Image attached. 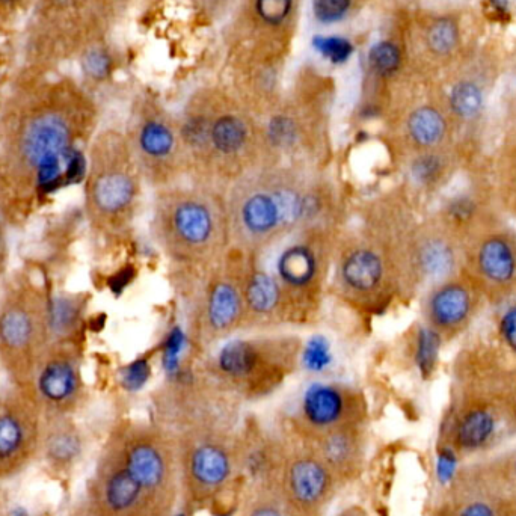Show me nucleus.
<instances>
[{
	"instance_id": "43",
	"label": "nucleus",
	"mask_w": 516,
	"mask_h": 516,
	"mask_svg": "<svg viewBox=\"0 0 516 516\" xmlns=\"http://www.w3.org/2000/svg\"><path fill=\"white\" fill-rule=\"evenodd\" d=\"M133 280V269L127 268L123 269V272L117 275V277L112 278V290L115 292L121 293L127 286H129L130 281Z\"/></svg>"
},
{
	"instance_id": "9",
	"label": "nucleus",
	"mask_w": 516,
	"mask_h": 516,
	"mask_svg": "<svg viewBox=\"0 0 516 516\" xmlns=\"http://www.w3.org/2000/svg\"><path fill=\"white\" fill-rule=\"evenodd\" d=\"M461 271L482 293L488 307L516 299V230L500 213L462 243Z\"/></svg>"
},
{
	"instance_id": "33",
	"label": "nucleus",
	"mask_w": 516,
	"mask_h": 516,
	"mask_svg": "<svg viewBox=\"0 0 516 516\" xmlns=\"http://www.w3.org/2000/svg\"><path fill=\"white\" fill-rule=\"evenodd\" d=\"M22 424L13 415H0V461L13 458L23 444Z\"/></svg>"
},
{
	"instance_id": "11",
	"label": "nucleus",
	"mask_w": 516,
	"mask_h": 516,
	"mask_svg": "<svg viewBox=\"0 0 516 516\" xmlns=\"http://www.w3.org/2000/svg\"><path fill=\"white\" fill-rule=\"evenodd\" d=\"M495 67L485 59H464L440 85L444 105L455 126L459 147L473 160H482L480 145L485 135L489 99L494 88Z\"/></svg>"
},
{
	"instance_id": "17",
	"label": "nucleus",
	"mask_w": 516,
	"mask_h": 516,
	"mask_svg": "<svg viewBox=\"0 0 516 516\" xmlns=\"http://www.w3.org/2000/svg\"><path fill=\"white\" fill-rule=\"evenodd\" d=\"M485 307L482 293L459 271L421 293V323L440 335L444 344L452 343L473 328Z\"/></svg>"
},
{
	"instance_id": "26",
	"label": "nucleus",
	"mask_w": 516,
	"mask_h": 516,
	"mask_svg": "<svg viewBox=\"0 0 516 516\" xmlns=\"http://www.w3.org/2000/svg\"><path fill=\"white\" fill-rule=\"evenodd\" d=\"M372 0H310L311 16L323 28L346 25L357 19Z\"/></svg>"
},
{
	"instance_id": "32",
	"label": "nucleus",
	"mask_w": 516,
	"mask_h": 516,
	"mask_svg": "<svg viewBox=\"0 0 516 516\" xmlns=\"http://www.w3.org/2000/svg\"><path fill=\"white\" fill-rule=\"evenodd\" d=\"M299 357H301L305 369L310 370V372H325L332 364L331 343L325 335H313V337L308 338L304 349L299 352Z\"/></svg>"
},
{
	"instance_id": "3",
	"label": "nucleus",
	"mask_w": 516,
	"mask_h": 516,
	"mask_svg": "<svg viewBox=\"0 0 516 516\" xmlns=\"http://www.w3.org/2000/svg\"><path fill=\"white\" fill-rule=\"evenodd\" d=\"M506 360L482 344L456 358L452 400L444 426L446 449L461 458H482L503 434L509 435L503 405Z\"/></svg>"
},
{
	"instance_id": "16",
	"label": "nucleus",
	"mask_w": 516,
	"mask_h": 516,
	"mask_svg": "<svg viewBox=\"0 0 516 516\" xmlns=\"http://www.w3.org/2000/svg\"><path fill=\"white\" fill-rule=\"evenodd\" d=\"M408 64L412 73L432 76L456 62L464 47L462 19L453 11L417 13L403 29Z\"/></svg>"
},
{
	"instance_id": "39",
	"label": "nucleus",
	"mask_w": 516,
	"mask_h": 516,
	"mask_svg": "<svg viewBox=\"0 0 516 516\" xmlns=\"http://www.w3.org/2000/svg\"><path fill=\"white\" fill-rule=\"evenodd\" d=\"M485 16L494 23H509L513 16V0H483Z\"/></svg>"
},
{
	"instance_id": "27",
	"label": "nucleus",
	"mask_w": 516,
	"mask_h": 516,
	"mask_svg": "<svg viewBox=\"0 0 516 516\" xmlns=\"http://www.w3.org/2000/svg\"><path fill=\"white\" fill-rule=\"evenodd\" d=\"M82 304L70 296H56L46 307L47 328L59 337H70L82 320Z\"/></svg>"
},
{
	"instance_id": "18",
	"label": "nucleus",
	"mask_w": 516,
	"mask_h": 516,
	"mask_svg": "<svg viewBox=\"0 0 516 516\" xmlns=\"http://www.w3.org/2000/svg\"><path fill=\"white\" fill-rule=\"evenodd\" d=\"M316 228L304 230L305 237L284 246L275 263V277L286 298V316L295 314V305L307 307V302L319 293L326 255L323 246H319V233L313 236Z\"/></svg>"
},
{
	"instance_id": "7",
	"label": "nucleus",
	"mask_w": 516,
	"mask_h": 516,
	"mask_svg": "<svg viewBox=\"0 0 516 516\" xmlns=\"http://www.w3.org/2000/svg\"><path fill=\"white\" fill-rule=\"evenodd\" d=\"M299 352L298 346L286 338H233L222 344L216 355V376L237 396L260 399L283 384Z\"/></svg>"
},
{
	"instance_id": "2",
	"label": "nucleus",
	"mask_w": 516,
	"mask_h": 516,
	"mask_svg": "<svg viewBox=\"0 0 516 516\" xmlns=\"http://www.w3.org/2000/svg\"><path fill=\"white\" fill-rule=\"evenodd\" d=\"M177 121L186 163L209 179L233 185L266 156L262 124L230 91L216 86L197 91Z\"/></svg>"
},
{
	"instance_id": "34",
	"label": "nucleus",
	"mask_w": 516,
	"mask_h": 516,
	"mask_svg": "<svg viewBox=\"0 0 516 516\" xmlns=\"http://www.w3.org/2000/svg\"><path fill=\"white\" fill-rule=\"evenodd\" d=\"M80 449H82V444H80L79 437L71 430H65V432L53 435L47 446V453H49L50 459L58 464H68L79 456Z\"/></svg>"
},
{
	"instance_id": "22",
	"label": "nucleus",
	"mask_w": 516,
	"mask_h": 516,
	"mask_svg": "<svg viewBox=\"0 0 516 516\" xmlns=\"http://www.w3.org/2000/svg\"><path fill=\"white\" fill-rule=\"evenodd\" d=\"M245 301L246 317L266 320L286 316V298L275 275L258 268H248L237 278Z\"/></svg>"
},
{
	"instance_id": "35",
	"label": "nucleus",
	"mask_w": 516,
	"mask_h": 516,
	"mask_svg": "<svg viewBox=\"0 0 516 516\" xmlns=\"http://www.w3.org/2000/svg\"><path fill=\"white\" fill-rule=\"evenodd\" d=\"M195 13L210 23L228 19L236 10L240 0H188Z\"/></svg>"
},
{
	"instance_id": "24",
	"label": "nucleus",
	"mask_w": 516,
	"mask_h": 516,
	"mask_svg": "<svg viewBox=\"0 0 516 516\" xmlns=\"http://www.w3.org/2000/svg\"><path fill=\"white\" fill-rule=\"evenodd\" d=\"M34 314L22 305H11L0 314V343L7 351L22 354L35 340Z\"/></svg>"
},
{
	"instance_id": "38",
	"label": "nucleus",
	"mask_w": 516,
	"mask_h": 516,
	"mask_svg": "<svg viewBox=\"0 0 516 516\" xmlns=\"http://www.w3.org/2000/svg\"><path fill=\"white\" fill-rule=\"evenodd\" d=\"M83 68H85V73L93 79H103V77L108 76L109 70H111V58L105 50H91V52L86 53L85 59H83Z\"/></svg>"
},
{
	"instance_id": "23",
	"label": "nucleus",
	"mask_w": 516,
	"mask_h": 516,
	"mask_svg": "<svg viewBox=\"0 0 516 516\" xmlns=\"http://www.w3.org/2000/svg\"><path fill=\"white\" fill-rule=\"evenodd\" d=\"M485 168L498 209L509 221H516V139L501 141L485 159Z\"/></svg>"
},
{
	"instance_id": "40",
	"label": "nucleus",
	"mask_w": 516,
	"mask_h": 516,
	"mask_svg": "<svg viewBox=\"0 0 516 516\" xmlns=\"http://www.w3.org/2000/svg\"><path fill=\"white\" fill-rule=\"evenodd\" d=\"M351 44L348 41L340 40V38H326L319 44V49L323 55L332 61H344L351 55Z\"/></svg>"
},
{
	"instance_id": "31",
	"label": "nucleus",
	"mask_w": 516,
	"mask_h": 516,
	"mask_svg": "<svg viewBox=\"0 0 516 516\" xmlns=\"http://www.w3.org/2000/svg\"><path fill=\"white\" fill-rule=\"evenodd\" d=\"M186 349H188V335L183 331L182 326H172L163 340L162 355H160L163 370L171 381H182L185 376L183 358H185Z\"/></svg>"
},
{
	"instance_id": "5",
	"label": "nucleus",
	"mask_w": 516,
	"mask_h": 516,
	"mask_svg": "<svg viewBox=\"0 0 516 516\" xmlns=\"http://www.w3.org/2000/svg\"><path fill=\"white\" fill-rule=\"evenodd\" d=\"M176 437L182 503L212 506L240 479L239 435L221 421H201L172 432Z\"/></svg>"
},
{
	"instance_id": "28",
	"label": "nucleus",
	"mask_w": 516,
	"mask_h": 516,
	"mask_svg": "<svg viewBox=\"0 0 516 516\" xmlns=\"http://www.w3.org/2000/svg\"><path fill=\"white\" fill-rule=\"evenodd\" d=\"M443 344L444 341L441 340L440 335L435 334L424 323H420L415 329L412 355H414L415 366H417L418 372L423 378H429L437 369Z\"/></svg>"
},
{
	"instance_id": "19",
	"label": "nucleus",
	"mask_w": 516,
	"mask_h": 516,
	"mask_svg": "<svg viewBox=\"0 0 516 516\" xmlns=\"http://www.w3.org/2000/svg\"><path fill=\"white\" fill-rule=\"evenodd\" d=\"M483 160V159H482ZM480 160H473L459 145L423 151L400 160L406 186L412 194L438 200L455 185L462 172Z\"/></svg>"
},
{
	"instance_id": "12",
	"label": "nucleus",
	"mask_w": 516,
	"mask_h": 516,
	"mask_svg": "<svg viewBox=\"0 0 516 516\" xmlns=\"http://www.w3.org/2000/svg\"><path fill=\"white\" fill-rule=\"evenodd\" d=\"M429 516H516V494L495 456L476 458L450 480Z\"/></svg>"
},
{
	"instance_id": "15",
	"label": "nucleus",
	"mask_w": 516,
	"mask_h": 516,
	"mask_svg": "<svg viewBox=\"0 0 516 516\" xmlns=\"http://www.w3.org/2000/svg\"><path fill=\"white\" fill-rule=\"evenodd\" d=\"M367 403L363 394L337 382H311L302 391L295 429L302 440H316L335 430L366 426Z\"/></svg>"
},
{
	"instance_id": "30",
	"label": "nucleus",
	"mask_w": 516,
	"mask_h": 516,
	"mask_svg": "<svg viewBox=\"0 0 516 516\" xmlns=\"http://www.w3.org/2000/svg\"><path fill=\"white\" fill-rule=\"evenodd\" d=\"M239 516H293L275 486L251 489Z\"/></svg>"
},
{
	"instance_id": "25",
	"label": "nucleus",
	"mask_w": 516,
	"mask_h": 516,
	"mask_svg": "<svg viewBox=\"0 0 516 516\" xmlns=\"http://www.w3.org/2000/svg\"><path fill=\"white\" fill-rule=\"evenodd\" d=\"M38 387L41 394L53 403H62L70 400L79 387V373L76 366L68 358H56L46 364Z\"/></svg>"
},
{
	"instance_id": "14",
	"label": "nucleus",
	"mask_w": 516,
	"mask_h": 516,
	"mask_svg": "<svg viewBox=\"0 0 516 516\" xmlns=\"http://www.w3.org/2000/svg\"><path fill=\"white\" fill-rule=\"evenodd\" d=\"M462 245L432 213L412 222L403 243V289L405 295L423 293L438 281L458 274Z\"/></svg>"
},
{
	"instance_id": "41",
	"label": "nucleus",
	"mask_w": 516,
	"mask_h": 516,
	"mask_svg": "<svg viewBox=\"0 0 516 516\" xmlns=\"http://www.w3.org/2000/svg\"><path fill=\"white\" fill-rule=\"evenodd\" d=\"M495 459H497L498 467H500L504 479L516 494V446L495 456Z\"/></svg>"
},
{
	"instance_id": "8",
	"label": "nucleus",
	"mask_w": 516,
	"mask_h": 516,
	"mask_svg": "<svg viewBox=\"0 0 516 516\" xmlns=\"http://www.w3.org/2000/svg\"><path fill=\"white\" fill-rule=\"evenodd\" d=\"M141 172L129 141L108 136L94 151L86 198L91 215L103 227L121 230L130 224L141 195Z\"/></svg>"
},
{
	"instance_id": "37",
	"label": "nucleus",
	"mask_w": 516,
	"mask_h": 516,
	"mask_svg": "<svg viewBox=\"0 0 516 516\" xmlns=\"http://www.w3.org/2000/svg\"><path fill=\"white\" fill-rule=\"evenodd\" d=\"M151 361L147 357L136 358L121 372V384L127 391H139L151 378Z\"/></svg>"
},
{
	"instance_id": "29",
	"label": "nucleus",
	"mask_w": 516,
	"mask_h": 516,
	"mask_svg": "<svg viewBox=\"0 0 516 516\" xmlns=\"http://www.w3.org/2000/svg\"><path fill=\"white\" fill-rule=\"evenodd\" d=\"M495 348L506 363L516 364V299L495 308Z\"/></svg>"
},
{
	"instance_id": "44",
	"label": "nucleus",
	"mask_w": 516,
	"mask_h": 516,
	"mask_svg": "<svg viewBox=\"0 0 516 516\" xmlns=\"http://www.w3.org/2000/svg\"><path fill=\"white\" fill-rule=\"evenodd\" d=\"M335 516H370L369 512L366 509H363L361 506H352L346 507V509L340 510Z\"/></svg>"
},
{
	"instance_id": "4",
	"label": "nucleus",
	"mask_w": 516,
	"mask_h": 516,
	"mask_svg": "<svg viewBox=\"0 0 516 516\" xmlns=\"http://www.w3.org/2000/svg\"><path fill=\"white\" fill-rule=\"evenodd\" d=\"M153 222L159 245L186 263L209 262L230 237L227 206L204 189L163 188Z\"/></svg>"
},
{
	"instance_id": "20",
	"label": "nucleus",
	"mask_w": 516,
	"mask_h": 516,
	"mask_svg": "<svg viewBox=\"0 0 516 516\" xmlns=\"http://www.w3.org/2000/svg\"><path fill=\"white\" fill-rule=\"evenodd\" d=\"M307 443L325 462L340 485L354 482L363 473L367 458L366 426L335 430Z\"/></svg>"
},
{
	"instance_id": "45",
	"label": "nucleus",
	"mask_w": 516,
	"mask_h": 516,
	"mask_svg": "<svg viewBox=\"0 0 516 516\" xmlns=\"http://www.w3.org/2000/svg\"><path fill=\"white\" fill-rule=\"evenodd\" d=\"M2 4H10V2H13V0H0Z\"/></svg>"
},
{
	"instance_id": "10",
	"label": "nucleus",
	"mask_w": 516,
	"mask_h": 516,
	"mask_svg": "<svg viewBox=\"0 0 516 516\" xmlns=\"http://www.w3.org/2000/svg\"><path fill=\"white\" fill-rule=\"evenodd\" d=\"M129 144L141 176L159 188L176 185L188 166L179 121L157 100L145 99L136 109Z\"/></svg>"
},
{
	"instance_id": "21",
	"label": "nucleus",
	"mask_w": 516,
	"mask_h": 516,
	"mask_svg": "<svg viewBox=\"0 0 516 516\" xmlns=\"http://www.w3.org/2000/svg\"><path fill=\"white\" fill-rule=\"evenodd\" d=\"M246 319L239 280L221 277L210 281L203 305L204 331L213 338L227 337Z\"/></svg>"
},
{
	"instance_id": "1",
	"label": "nucleus",
	"mask_w": 516,
	"mask_h": 516,
	"mask_svg": "<svg viewBox=\"0 0 516 516\" xmlns=\"http://www.w3.org/2000/svg\"><path fill=\"white\" fill-rule=\"evenodd\" d=\"M230 188L225 204L230 237L249 251L319 227L328 212V194L319 180L295 166H257Z\"/></svg>"
},
{
	"instance_id": "36",
	"label": "nucleus",
	"mask_w": 516,
	"mask_h": 516,
	"mask_svg": "<svg viewBox=\"0 0 516 516\" xmlns=\"http://www.w3.org/2000/svg\"><path fill=\"white\" fill-rule=\"evenodd\" d=\"M503 405L509 435H516V364H506L503 372Z\"/></svg>"
},
{
	"instance_id": "13",
	"label": "nucleus",
	"mask_w": 516,
	"mask_h": 516,
	"mask_svg": "<svg viewBox=\"0 0 516 516\" xmlns=\"http://www.w3.org/2000/svg\"><path fill=\"white\" fill-rule=\"evenodd\" d=\"M340 486L307 441H283L275 488L293 516H325Z\"/></svg>"
},
{
	"instance_id": "42",
	"label": "nucleus",
	"mask_w": 516,
	"mask_h": 516,
	"mask_svg": "<svg viewBox=\"0 0 516 516\" xmlns=\"http://www.w3.org/2000/svg\"><path fill=\"white\" fill-rule=\"evenodd\" d=\"M516 139V90L507 109L506 126H504L503 141Z\"/></svg>"
},
{
	"instance_id": "6",
	"label": "nucleus",
	"mask_w": 516,
	"mask_h": 516,
	"mask_svg": "<svg viewBox=\"0 0 516 516\" xmlns=\"http://www.w3.org/2000/svg\"><path fill=\"white\" fill-rule=\"evenodd\" d=\"M304 4L305 0H240L227 29L237 74L283 70Z\"/></svg>"
}]
</instances>
